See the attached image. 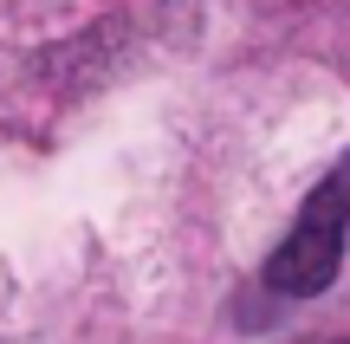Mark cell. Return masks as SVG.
I'll list each match as a JSON object with an SVG mask.
<instances>
[{
  "label": "cell",
  "instance_id": "7a4b0ae2",
  "mask_svg": "<svg viewBox=\"0 0 350 344\" xmlns=\"http://www.w3.org/2000/svg\"><path fill=\"white\" fill-rule=\"evenodd\" d=\"M344 344H350V338H344Z\"/></svg>",
  "mask_w": 350,
  "mask_h": 344
},
{
  "label": "cell",
  "instance_id": "6da1fadb",
  "mask_svg": "<svg viewBox=\"0 0 350 344\" xmlns=\"http://www.w3.org/2000/svg\"><path fill=\"white\" fill-rule=\"evenodd\" d=\"M344 241H350V156L325 169L305 208L292 215V234L273 247V260L260 267V293L292 306V299H318L344 267Z\"/></svg>",
  "mask_w": 350,
  "mask_h": 344
}]
</instances>
